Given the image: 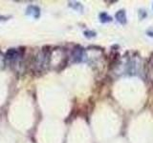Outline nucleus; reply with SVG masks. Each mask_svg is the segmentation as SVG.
Listing matches in <instances>:
<instances>
[{
    "mask_svg": "<svg viewBox=\"0 0 153 143\" xmlns=\"http://www.w3.org/2000/svg\"><path fill=\"white\" fill-rule=\"evenodd\" d=\"M116 18L118 19L119 22H121L123 24H124L126 22V13L123 11H120L117 14H116Z\"/></svg>",
    "mask_w": 153,
    "mask_h": 143,
    "instance_id": "1",
    "label": "nucleus"
},
{
    "mask_svg": "<svg viewBox=\"0 0 153 143\" xmlns=\"http://www.w3.org/2000/svg\"><path fill=\"white\" fill-rule=\"evenodd\" d=\"M151 71H150V74H151V79H152V81H153V63L151 64Z\"/></svg>",
    "mask_w": 153,
    "mask_h": 143,
    "instance_id": "3",
    "label": "nucleus"
},
{
    "mask_svg": "<svg viewBox=\"0 0 153 143\" xmlns=\"http://www.w3.org/2000/svg\"><path fill=\"white\" fill-rule=\"evenodd\" d=\"M100 20H102V22H107L111 20V17H109L106 13H102L100 14Z\"/></svg>",
    "mask_w": 153,
    "mask_h": 143,
    "instance_id": "2",
    "label": "nucleus"
}]
</instances>
